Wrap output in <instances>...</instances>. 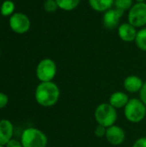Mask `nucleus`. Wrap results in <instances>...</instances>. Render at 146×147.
<instances>
[{"instance_id":"obj_15","label":"nucleus","mask_w":146,"mask_h":147,"mask_svg":"<svg viewBox=\"0 0 146 147\" xmlns=\"http://www.w3.org/2000/svg\"><path fill=\"white\" fill-rule=\"evenodd\" d=\"M81 0H56L59 9L65 11H71L75 9L80 3Z\"/></svg>"},{"instance_id":"obj_22","label":"nucleus","mask_w":146,"mask_h":147,"mask_svg":"<svg viewBox=\"0 0 146 147\" xmlns=\"http://www.w3.org/2000/svg\"><path fill=\"white\" fill-rule=\"evenodd\" d=\"M139 99L145 103V105L146 106V82L144 83L143 87L141 89V90L139 91Z\"/></svg>"},{"instance_id":"obj_21","label":"nucleus","mask_w":146,"mask_h":147,"mask_svg":"<svg viewBox=\"0 0 146 147\" xmlns=\"http://www.w3.org/2000/svg\"><path fill=\"white\" fill-rule=\"evenodd\" d=\"M9 102V97L6 94L0 92V109H3L7 106Z\"/></svg>"},{"instance_id":"obj_19","label":"nucleus","mask_w":146,"mask_h":147,"mask_svg":"<svg viewBox=\"0 0 146 147\" xmlns=\"http://www.w3.org/2000/svg\"><path fill=\"white\" fill-rule=\"evenodd\" d=\"M43 8L46 12L52 13V12H55L59 9V6L57 4L56 0H46L44 3Z\"/></svg>"},{"instance_id":"obj_16","label":"nucleus","mask_w":146,"mask_h":147,"mask_svg":"<svg viewBox=\"0 0 146 147\" xmlns=\"http://www.w3.org/2000/svg\"><path fill=\"white\" fill-rule=\"evenodd\" d=\"M135 43L140 50L146 52V27L138 31Z\"/></svg>"},{"instance_id":"obj_18","label":"nucleus","mask_w":146,"mask_h":147,"mask_svg":"<svg viewBox=\"0 0 146 147\" xmlns=\"http://www.w3.org/2000/svg\"><path fill=\"white\" fill-rule=\"evenodd\" d=\"M114 4L116 9H121L123 11L130 9L132 6L133 5V0H114Z\"/></svg>"},{"instance_id":"obj_23","label":"nucleus","mask_w":146,"mask_h":147,"mask_svg":"<svg viewBox=\"0 0 146 147\" xmlns=\"http://www.w3.org/2000/svg\"><path fill=\"white\" fill-rule=\"evenodd\" d=\"M133 147H146V137H142V138H139L138 139Z\"/></svg>"},{"instance_id":"obj_17","label":"nucleus","mask_w":146,"mask_h":147,"mask_svg":"<svg viewBox=\"0 0 146 147\" xmlns=\"http://www.w3.org/2000/svg\"><path fill=\"white\" fill-rule=\"evenodd\" d=\"M15 10V4L12 1L10 0H6L4 1L0 8V12L1 15L3 16H12Z\"/></svg>"},{"instance_id":"obj_13","label":"nucleus","mask_w":146,"mask_h":147,"mask_svg":"<svg viewBox=\"0 0 146 147\" xmlns=\"http://www.w3.org/2000/svg\"><path fill=\"white\" fill-rule=\"evenodd\" d=\"M129 100L130 99L128 98V96L126 93L122 91H115L110 96L109 103L116 109H122L126 107Z\"/></svg>"},{"instance_id":"obj_25","label":"nucleus","mask_w":146,"mask_h":147,"mask_svg":"<svg viewBox=\"0 0 146 147\" xmlns=\"http://www.w3.org/2000/svg\"><path fill=\"white\" fill-rule=\"evenodd\" d=\"M135 1H136L137 3H144L145 0H135Z\"/></svg>"},{"instance_id":"obj_2","label":"nucleus","mask_w":146,"mask_h":147,"mask_svg":"<svg viewBox=\"0 0 146 147\" xmlns=\"http://www.w3.org/2000/svg\"><path fill=\"white\" fill-rule=\"evenodd\" d=\"M94 115L97 124L107 128L114 125L118 117L116 109L114 108L109 102L99 104L95 110Z\"/></svg>"},{"instance_id":"obj_3","label":"nucleus","mask_w":146,"mask_h":147,"mask_svg":"<svg viewBox=\"0 0 146 147\" xmlns=\"http://www.w3.org/2000/svg\"><path fill=\"white\" fill-rule=\"evenodd\" d=\"M124 115L128 121L132 123H139L145 117L146 106L140 99H130L124 108Z\"/></svg>"},{"instance_id":"obj_14","label":"nucleus","mask_w":146,"mask_h":147,"mask_svg":"<svg viewBox=\"0 0 146 147\" xmlns=\"http://www.w3.org/2000/svg\"><path fill=\"white\" fill-rule=\"evenodd\" d=\"M89 6L96 11L105 12L111 9L114 0H88Z\"/></svg>"},{"instance_id":"obj_12","label":"nucleus","mask_w":146,"mask_h":147,"mask_svg":"<svg viewBox=\"0 0 146 147\" xmlns=\"http://www.w3.org/2000/svg\"><path fill=\"white\" fill-rule=\"evenodd\" d=\"M144 82L143 80L135 75H130L126 77L124 80V88L126 91L131 93H136L139 92L143 87Z\"/></svg>"},{"instance_id":"obj_7","label":"nucleus","mask_w":146,"mask_h":147,"mask_svg":"<svg viewBox=\"0 0 146 147\" xmlns=\"http://www.w3.org/2000/svg\"><path fill=\"white\" fill-rule=\"evenodd\" d=\"M10 28L16 34H25L30 28V20L23 13H14L9 21Z\"/></svg>"},{"instance_id":"obj_10","label":"nucleus","mask_w":146,"mask_h":147,"mask_svg":"<svg viewBox=\"0 0 146 147\" xmlns=\"http://www.w3.org/2000/svg\"><path fill=\"white\" fill-rule=\"evenodd\" d=\"M137 29L136 28L129 22L122 23L118 28V34L120 40L125 42H132L135 41L137 36Z\"/></svg>"},{"instance_id":"obj_11","label":"nucleus","mask_w":146,"mask_h":147,"mask_svg":"<svg viewBox=\"0 0 146 147\" xmlns=\"http://www.w3.org/2000/svg\"><path fill=\"white\" fill-rule=\"evenodd\" d=\"M14 127L11 121L9 120H1L0 121V145L5 146L13 136Z\"/></svg>"},{"instance_id":"obj_27","label":"nucleus","mask_w":146,"mask_h":147,"mask_svg":"<svg viewBox=\"0 0 146 147\" xmlns=\"http://www.w3.org/2000/svg\"><path fill=\"white\" fill-rule=\"evenodd\" d=\"M0 54H1V50H0Z\"/></svg>"},{"instance_id":"obj_4","label":"nucleus","mask_w":146,"mask_h":147,"mask_svg":"<svg viewBox=\"0 0 146 147\" xmlns=\"http://www.w3.org/2000/svg\"><path fill=\"white\" fill-rule=\"evenodd\" d=\"M21 142L23 147H46L47 137L40 129L28 127L22 132Z\"/></svg>"},{"instance_id":"obj_26","label":"nucleus","mask_w":146,"mask_h":147,"mask_svg":"<svg viewBox=\"0 0 146 147\" xmlns=\"http://www.w3.org/2000/svg\"><path fill=\"white\" fill-rule=\"evenodd\" d=\"M0 147H4V146H1V145H0Z\"/></svg>"},{"instance_id":"obj_1","label":"nucleus","mask_w":146,"mask_h":147,"mask_svg":"<svg viewBox=\"0 0 146 147\" xmlns=\"http://www.w3.org/2000/svg\"><path fill=\"white\" fill-rule=\"evenodd\" d=\"M59 96V88L52 81L40 82V84L35 89V101L38 104L45 108L54 106L58 102Z\"/></svg>"},{"instance_id":"obj_5","label":"nucleus","mask_w":146,"mask_h":147,"mask_svg":"<svg viewBox=\"0 0 146 147\" xmlns=\"http://www.w3.org/2000/svg\"><path fill=\"white\" fill-rule=\"evenodd\" d=\"M36 77L40 82H51L57 73V65L51 59L40 60L36 67Z\"/></svg>"},{"instance_id":"obj_24","label":"nucleus","mask_w":146,"mask_h":147,"mask_svg":"<svg viewBox=\"0 0 146 147\" xmlns=\"http://www.w3.org/2000/svg\"><path fill=\"white\" fill-rule=\"evenodd\" d=\"M5 147H23L22 145V142L21 141H18L16 140H13L11 139L5 146Z\"/></svg>"},{"instance_id":"obj_9","label":"nucleus","mask_w":146,"mask_h":147,"mask_svg":"<svg viewBox=\"0 0 146 147\" xmlns=\"http://www.w3.org/2000/svg\"><path fill=\"white\" fill-rule=\"evenodd\" d=\"M105 137L108 142L112 146H120L125 141L126 134L122 127L117 125H113L107 128Z\"/></svg>"},{"instance_id":"obj_8","label":"nucleus","mask_w":146,"mask_h":147,"mask_svg":"<svg viewBox=\"0 0 146 147\" xmlns=\"http://www.w3.org/2000/svg\"><path fill=\"white\" fill-rule=\"evenodd\" d=\"M124 15V11L119 9H109L104 12L102 16V22L104 26L108 29H114L117 27L121 17Z\"/></svg>"},{"instance_id":"obj_20","label":"nucleus","mask_w":146,"mask_h":147,"mask_svg":"<svg viewBox=\"0 0 146 147\" xmlns=\"http://www.w3.org/2000/svg\"><path fill=\"white\" fill-rule=\"evenodd\" d=\"M106 132H107V127H105L102 125H97V127L95 128L94 134L96 137L102 138V137L106 136Z\"/></svg>"},{"instance_id":"obj_6","label":"nucleus","mask_w":146,"mask_h":147,"mask_svg":"<svg viewBox=\"0 0 146 147\" xmlns=\"http://www.w3.org/2000/svg\"><path fill=\"white\" fill-rule=\"evenodd\" d=\"M128 22L135 28H141L146 25V3H136L128 12Z\"/></svg>"}]
</instances>
